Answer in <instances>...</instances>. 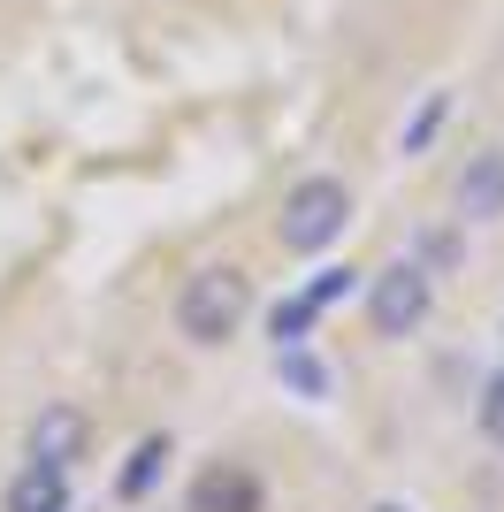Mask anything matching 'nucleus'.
<instances>
[{
	"label": "nucleus",
	"mask_w": 504,
	"mask_h": 512,
	"mask_svg": "<svg viewBox=\"0 0 504 512\" xmlns=\"http://www.w3.org/2000/svg\"><path fill=\"white\" fill-rule=\"evenodd\" d=\"M428 314H436V276H428L413 253L390 260V268L367 283V321H375V337H413Z\"/></svg>",
	"instance_id": "7ed1b4c3"
},
{
	"label": "nucleus",
	"mask_w": 504,
	"mask_h": 512,
	"mask_svg": "<svg viewBox=\"0 0 504 512\" xmlns=\"http://www.w3.org/2000/svg\"><path fill=\"white\" fill-rule=\"evenodd\" d=\"M84 451H92V413L84 406H39L31 413V428H23V459H31V467L77 474Z\"/></svg>",
	"instance_id": "20e7f679"
},
{
	"label": "nucleus",
	"mask_w": 504,
	"mask_h": 512,
	"mask_svg": "<svg viewBox=\"0 0 504 512\" xmlns=\"http://www.w3.org/2000/svg\"><path fill=\"white\" fill-rule=\"evenodd\" d=\"M474 421H482V436H489V444H504V367L482 383V398H474Z\"/></svg>",
	"instance_id": "9b49d317"
},
{
	"label": "nucleus",
	"mask_w": 504,
	"mask_h": 512,
	"mask_svg": "<svg viewBox=\"0 0 504 512\" xmlns=\"http://www.w3.org/2000/svg\"><path fill=\"white\" fill-rule=\"evenodd\" d=\"M161 474H168V436H146V444L130 451V467H123V482H115V490H123V497H146Z\"/></svg>",
	"instance_id": "6e6552de"
},
{
	"label": "nucleus",
	"mask_w": 504,
	"mask_h": 512,
	"mask_svg": "<svg viewBox=\"0 0 504 512\" xmlns=\"http://www.w3.org/2000/svg\"><path fill=\"white\" fill-rule=\"evenodd\" d=\"M352 291H359V276H352V268H321V276L306 283L298 299L314 306V314H329V306H336V299H352Z\"/></svg>",
	"instance_id": "9d476101"
},
{
	"label": "nucleus",
	"mask_w": 504,
	"mask_h": 512,
	"mask_svg": "<svg viewBox=\"0 0 504 512\" xmlns=\"http://www.w3.org/2000/svg\"><path fill=\"white\" fill-rule=\"evenodd\" d=\"M252 314V276L230 268V260H207L191 268L184 291H176V337L184 344H230Z\"/></svg>",
	"instance_id": "f257e3e1"
},
{
	"label": "nucleus",
	"mask_w": 504,
	"mask_h": 512,
	"mask_svg": "<svg viewBox=\"0 0 504 512\" xmlns=\"http://www.w3.org/2000/svg\"><path fill=\"white\" fill-rule=\"evenodd\" d=\"M443 107H451L443 92H428V100H420V115L405 123V138H398L405 153H428V138H436V123H443Z\"/></svg>",
	"instance_id": "f8f14e48"
},
{
	"label": "nucleus",
	"mask_w": 504,
	"mask_h": 512,
	"mask_svg": "<svg viewBox=\"0 0 504 512\" xmlns=\"http://www.w3.org/2000/svg\"><path fill=\"white\" fill-rule=\"evenodd\" d=\"M367 512H413V505H367Z\"/></svg>",
	"instance_id": "ddd939ff"
},
{
	"label": "nucleus",
	"mask_w": 504,
	"mask_h": 512,
	"mask_svg": "<svg viewBox=\"0 0 504 512\" xmlns=\"http://www.w3.org/2000/svg\"><path fill=\"white\" fill-rule=\"evenodd\" d=\"M352 222V192L344 176H298L283 192V214H275V245L283 253H329L336 237Z\"/></svg>",
	"instance_id": "f03ea898"
},
{
	"label": "nucleus",
	"mask_w": 504,
	"mask_h": 512,
	"mask_svg": "<svg viewBox=\"0 0 504 512\" xmlns=\"http://www.w3.org/2000/svg\"><path fill=\"white\" fill-rule=\"evenodd\" d=\"M268 329H275V352H291V344H306V329H314V306H306V299H283L268 314Z\"/></svg>",
	"instance_id": "1a4fd4ad"
},
{
	"label": "nucleus",
	"mask_w": 504,
	"mask_h": 512,
	"mask_svg": "<svg viewBox=\"0 0 504 512\" xmlns=\"http://www.w3.org/2000/svg\"><path fill=\"white\" fill-rule=\"evenodd\" d=\"M0 512H69V474L62 467H31V459H23V474L0 490Z\"/></svg>",
	"instance_id": "0eeeda50"
},
{
	"label": "nucleus",
	"mask_w": 504,
	"mask_h": 512,
	"mask_svg": "<svg viewBox=\"0 0 504 512\" xmlns=\"http://www.w3.org/2000/svg\"><path fill=\"white\" fill-rule=\"evenodd\" d=\"M451 207H459V222H504V146H482L459 169Z\"/></svg>",
	"instance_id": "39448f33"
},
{
	"label": "nucleus",
	"mask_w": 504,
	"mask_h": 512,
	"mask_svg": "<svg viewBox=\"0 0 504 512\" xmlns=\"http://www.w3.org/2000/svg\"><path fill=\"white\" fill-rule=\"evenodd\" d=\"M191 512H268V490H260V474L222 459V467H207L191 482Z\"/></svg>",
	"instance_id": "423d86ee"
}]
</instances>
